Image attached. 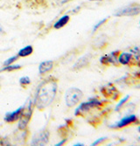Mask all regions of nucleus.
Wrapping results in <instances>:
<instances>
[{
  "label": "nucleus",
  "instance_id": "nucleus-1",
  "mask_svg": "<svg viewBox=\"0 0 140 146\" xmlns=\"http://www.w3.org/2000/svg\"><path fill=\"white\" fill-rule=\"evenodd\" d=\"M58 91V80L54 76H49L37 87L34 97L33 105L40 110H44L52 104L56 97Z\"/></svg>",
  "mask_w": 140,
  "mask_h": 146
},
{
  "label": "nucleus",
  "instance_id": "nucleus-2",
  "mask_svg": "<svg viewBox=\"0 0 140 146\" xmlns=\"http://www.w3.org/2000/svg\"><path fill=\"white\" fill-rule=\"evenodd\" d=\"M105 102L104 101H101V100L96 98V97L90 98L88 102H82L78 107L76 108V110L74 111V115L81 116V115H83L85 113L88 112L92 109H95V108L100 109L102 107H104L105 105Z\"/></svg>",
  "mask_w": 140,
  "mask_h": 146
},
{
  "label": "nucleus",
  "instance_id": "nucleus-3",
  "mask_svg": "<svg viewBox=\"0 0 140 146\" xmlns=\"http://www.w3.org/2000/svg\"><path fill=\"white\" fill-rule=\"evenodd\" d=\"M83 97V93L77 88H70L65 93V102L68 108L77 105Z\"/></svg>",
  "mask_w": 140,
  "mask_h": 146
},
{
  "label": "nucleus",
  "instance_id": "nucleus-4",
  "mask_svg": "<svg viewBox=\"0 0 140 146\" xmlns=\"http://www.w3.org/2000/svg\"><path fill=\"white\" fill-rule=\"evenodd\" d=\"M33 106H34L33 100L29 101L27 106L25 105V108H24L23 114H22L21 117L19 118V123H18V128L21 131L25 130V129H27V125H28V123H29V122L31 120L32 115H33Z\"/></svg>",
  "mask_w": 140,
  "mask_h": 146
},
{
  "label": "nucleus",
  "instance_id": "nucleus-5",
  "mask_svg": "<svg viewBox=\"0 0 140 146\" xmlns=\"http://www.w3.org/2000/svg\"><path fill=\"white\" fill-rule=\"evenodd\" d=\"M140 13V5L131 4L129 5L123 6L114 12V16L116 17H132L137 16Z\"/></svg>",
  "mask_w": 140,
  "mask_h": 146
},
{
  "label": "nucleus",
  "instance_id": "nucleus-6",
  "mask_svg": "<svg viewBox=\"0 0 140 146\" xmlns=\"http://www.w3.org/2000/svg\"><path fill=\"white\" fill-rule=\"evenodd\" d=\"M50 133L46 129H40L33 136L31 145H46L49 142Z\"/></svg>",
  "mask_w": 140,
  "mask_h": 146
},
{
  "label": "nucleus",
  "instance_id": "nucleus-7",
  "mask_svg": "<svg viewBox=\"0 0 140 146\" xmlns=\"http://www.w3.org/2000/svg\"><path fill=\"white\" fill-rule=\"evenodd\" d=\"M100 92L104 97L110 98L113 101H117L120 97V93L112 83H108L100 88Z\"/></svg>",
  "mask_w": 140,
  "mask_h": 146
},
{
  "label": "nucleus",
  "instance_id": "nucleus-8",
  "mask_svg": "<svg viewBox=\"0 0 140 146\" xmlns=\"http://www.w3.org/2000/svg\"><path fill=\"white\" fill-rule=\"evenodd\" d=\"M137 123H139L137 117L135 115H130L124 116L123 118L121 119L119 122L116 123L115 124L109 125V128H112V129H121V128L128 126V125H130L131 123L137 124Z\"/></svg>",
  "mask_w": 140,
  "mask_h": 146
},
{
  "label": "nucleus",
  "instance_id": "nucleus-9",
  "mask_svg": "<svg viewBox=\"0 0 140 146\" xmlns=\"http://www.w3.org/2000/svg\"><path fill=\"white\" fill-rule=\"evenodd\" d=\"M120 54L119 51H114L110 52L109 54H105L100 58V62L104 66H109L114 65L117 66L119 64L118 62V55Z\"/></svg>",
  "mask_w": 140,
  "mask_h": 146
},
{
  "label": "nucleus",
  "instance_id": "nucleus-10",
  "mask_svg": "<svg viewBox=\"0 0 140 146\" xmlns=\"http://www.w3.org/2000/svg\"><path fill=\"white\" fill-rule=\"evenodd\" d=\"M24 108H25V104L21 107H19V109H17L15 111H12V112H8L5 114V121L6 123H14V122H17L19 120V118L21 117L22 114H23V111H24Z\"/></svg>",
  "mask_w": 140,
  "mask_h": 146
},
{
  "label": "nucleus",
  "instance_id": "nucleus-11",
  "mask_svg": "<svg viewBox=\"0 0 140 146\" xmlns=\"http://www.w3.org/2000/svg\"><path fill=\"white\" fill-rule=\"evenodd\" d=\"M91 58H92V55L90 54H87L83 56H82L81 58H79L76 62L74 64L73 66V69L74 70H78V69H81V68H83L85 67L90 64V60H91Z\"/></svg>",
  "mask_w": 140,
  "mask_h": 146
},
{
  "label": "nucleus",
  "instance_id": "nucleus-12",
  "mask_svg": "<svg viewBox=\"0 0 140 146\" xmlns=\"http://www.w3.org/2000/svg\"><path fill=\"white\" fill-rule=\"evenodd\" d=\"M135 60V57L131 52H120V54L118 55V62L121 65H127L131 66Z\"/></svg>",
  "mask_w": 140,
  "mask_h": 146
},
{
  "label": "nucleus",
  "instance_id": "nucleus-13",
  "mask_svg": "<svg viewBox=\"0 0 140 146\" xmlns=\"http://www.w3.org/2000/svg\"><path fill=\"white\" fill-rule=\"evenodd\" d=\"M54 67V62L53 60H45L41 62L39 66V72L40 74H45L49 73Z\"/></svg>",
  "mask_w": 140,
  "mask_h": 146
},
{
  "label": "nucleus",
  "instance_id": "nucleus-14",
  "mask_svg": "<svg viewBox=\"0 0 140 146\" xmlns=\"http://www.w3.org/2000/svg\"><path fill=\"white\" fill-rule=\"evenodd\" d=\"M69 20H70V16L68 14L63 15L62 17L58 19V20L54 24V28L58 30V29H60L62 27H64V26L69 22Z\"/></svg>",
  "mask_w": 140,
  "mask_h": 146
},
{
  "label": "nucleus",
  "instance_id": "nucleus-15",
  "mask_svg": "<svg viewBox=\"0 0 140 146\" xmlns=\"http://www.w3.org/2000/svg\"><path fill=\"white\" fill-rule=\"evenodd\" d=\"M33 52V47L29 45L23 47L22 49H20L18 52V56L19 57H27L29 55H31Z\"/></svg>",
  "mask_w": 140,
  "mask_h": 146
},
{
  "label": "nucleus",
  "instance_id": "nucleus-16",
  "mask_svg": "<svg viewBox=\"0 0 140 146\" xmlns=\"http://www.w3.org/2000/svg\"><path fill=\"white\" fill-rule=\"evenodd\" d=\"M21 68V65H8V66H5V67L0 69V73L1 72H12V71H15V70H18V69H20Z\"/></svg>",
  "mask_w": 140,
  "mask_h": 146
},
{
  "label": "nucleus",
  "instance_id": "nucleus-17",
  "mask_svg": "<svg viewBox=\"0 0 140 146\" xmlns=\"http://www.w3.org/2000/svg\"><path fill=\"white\" fill-rule=\"evenodd\" d=\"M130 99V96H126L124 98H123L119 102H118V104L116 106V109H115V111H119L123 107V105L128 102V100Z\"/></svg>",
  "mask_w": 140,
  "mask_h": 146
},
{
  "label": "nucleus",
  "instance_id": "nucleus-18",
  "mask_svg": "<svg viewBox=\"0 0 140 146\" xmlns=\"http://www.w3.org/2000/svg\"><path fill=\"white\" fill-rule=\"evenodd\" d=\"M31 83V79L28 76H23L19 79V84L23 87H27Z\"/></svg>",
  "mask_w": 140,
  "mask_h": 146
},
{
  "label": "nucleus",
  "instance_id": "nucleus-19",
  "mask_svg": "<svg viewBox=\"0 0 140 146\" xmlns=\"http://www.w3.org/2000/svg\"><path fill=\"white\" fill-rule=\"evenodd\" d=\"M105 41H106V39L105 38H101V36L98 37L96 39V41H95V47H103L105 44Z\"/></svg>",
  "mask_w": 140,
  "mask_h": 146
},
{
  "label": "nucleus",
  "instance_id": "nucleus-20",
  "mask_svg": "<svg viewBox=\"0 0 140 146\" xmlns=\"http://www.w3.org/2000/svg\"><path fill=\"white\" fill-rule=\"evenodd\" d=\"M108 19L109 18H105V19H102V20H100L97 24H96L95 25H94V27H93V30H92V32L93 33H95V32H96L102 25H103L104 23H106V21L108 20Z\"/></svg>",
  "mask_w": 140,
  "mask_h": 146
},
{
  "label": "nucleus",
  "instance_id": "nucleus-21",
  "mask_svg": "<svg viewBox=\"0 0 140 146\" xmlns=\"http://www.w3.org/2000/svg\"><path fill=\"white\" fill-rule=\"evenodd\" d=\"M18 59H19V56H18V54L17 55H15V56H12V57H11V58H9V59H7L5 62H4V66H8V65H11L13 62H15L16 60H18Z\"/></svg>",
  "mask_w": 140,
  "mask_h": 146
},
{
  "label": "nucleus",
  "instance_id": "nucleus-22",
  "mask_svg": "<svg viewBox=\"0 0 140 146\" xmlns=\"http://www.w3.org/2000/svg\"><path fill=\"white\" fill-rule=\"evenodd\" d=\"M131 52H133V55L137 56L140 58V46H135L131 49Z\"/></svg>",
  "mask_w": 140,
  "mask_h": 146
},
{
  "label": "nucleus",
  "instance_id": "nucleus-23",
  "mask_svg": "<svg viewBox=\"0 0 140 146\" xmlns=\"http://www.w3.org/2000/svg\"><path fill=\"white\" fill-rule=\"evenodd\" d=\"M108 139V137H101V138H99V139H97V140H96L91 145L92 146H96V145H98V144H100V143H104V142H105L106 140Z\"/></svg>",
  "mask_w": 140,
  "mask_h": 146
},
{
  "label": "nucleus",
  "instance_id": "nucleus-24",
  "mask_svg": "<svg viewBox=\"0 0 140 146\" xmlns=\"http://www.w3.org/2000/svg\"><path fill=\"white\" fill-rule=\"evenodd\" d=\"M0 145H11V144L7 137H1L0 138Z\"/></svg>",
  "mask_w": 140,
  "mask_h": 146
},
{
  "label": "nucleus",
  "instance_id": "nucleus-25",
  "mask_svg": "<svg viewBox=\"0 0 140 146\" xmlns=\"http://www.w3.org/2000/svg\"><path fill=\"white\" fill-rule=\"evenodd\" d=\"M68 141V137H66V138H64V139H62L60 142H59V143H57L56 144H55V146H61V145H63L66 142Z\"/></svg>",
  "mask_w": 140,
  "mask_h": 146
},
{
  "label": "nucleus",
  "instance_id": "nucleus-26",
  "mask_svg": "<svg viewBox=\"0 0 140 146\" xmlns=\"http://www.w3.org/2000/svg\"><path fill=\"white\" fill-rule=\"evenodd\" d=\"M80 9H81V5H78V6H76L74 9H73L70 11H71V13H73V14H74V13H77L80 11Z\"/></svg>",
  "mask_w": 140,
  "mask_h": 146
},
{
  "label": "nucleus",
  "instance_id": "nucleus-27",
  "mask_svg": "<svg viewBox=\"0 0 140 146\" xmlns=\"http://www.w3.org/2000/svg\"><path fill=\"white\" fill-rule=\"evenodd\" d=\"M65 122H66V125H70V124H72V120H71V119H66V120H65Z\"/></svg>",
  "mask_w": 140,
  "mask_h": 146
},
{
  "label": "nucleus",
  "instance_id": "nucleus-28",
  "mask_svg": "<svg viewBox=\"0 0 140 146\" xmlns=\"http://www.w3.org/2000/svg\"><path fill=\"white\" fill-rule=\"evenodd\" d=\"M5 30H4V28H3V26H2V25L0 24V34H5Z\"/></svg>",
  "mask_w": 140,
  "mask_h": 146
},
{
  "label": "nucleus",
  "instance_id": "nucleus-29",
  "mask_svg": "<svg viewBox=\"0 0 140 146\" xmlns=\"http://www.w3.org/2000/svg\"><path fill=\"white\" fill-rule=\"evenodd\" d=\"M134 76L136 78H137V79H140V69L138 70V72H137V73L134 74Z\"/></svg>",
  "mask_w": 140,
  "mask_h": 146
},
{
  "label": "nucleus",
  "instance_id": "nucleus-30",
  "mask_svg": "<svg viewBox=\"0 0 140 146\" xmlns=\"http://www.w3.org/2000/svg\"><path fill=\"white\" fill-rule=\"evenodd\" d=\"M70 1V0H61L60 1V5H64V4H67Z\"/></svg>",
  "mask_w": 140,
  "mask_h": 146
},
{
  "label": "nucleus",
  "instance_id": "nucleus-31",
  "mask_svg": "<svg viewBox=\"0 0 140 146\" xmlns=\"http://www.w3.org/2000/svg\"><path fill=\"white\" fill-rule=\"evenodd\" d=\"M74 146H83L84 144L83 143H75V144H74Z\"/></svg>",
  "mask_w": 140,
  "mask_h": 146
},
{
  "label": "nucleus",
  "instance_id": "nucleus-32",
  "mask_svg": "<svg viewBox=\"0 0 140 146\" xmlns=\"http://www.w3.org/2000/svg\"><path fill=\"white\" fill-rule=\"evenodd\" d=\"M88 1H103V0H88Z\"/></svg>",
  "mask_w": 140,
  "mask_h": 146
},
{
  "label": "nucleus",
  "instance_id": "nucleus-33",
  "mask_svg": "<svg viewBox=\"0 0 140 146\" xmlns=\"http://www.w3.org/2000/svg\"><path fill=\"white\" fill-rule=\"evenodd\" d=\"M136 88H140V85H138V86H137Z\"/></svg>",
  "mask_w": 140,
  "mask_h": 146
},
{
  "label": "nucleus",
  "instance_id": "nucleus-34",
  "mask_svg": "<svg viewBox=\"0 0 140 146\" xmlns=\"http://www.w3.org/2000/svg\"><path fill=\"white\" fill-rule=\"evenodd\" d=\"M138 131H139V132H140V126H139V127H138Z\"/></svg>",
  "mask_w": 140,
  "mask_h": 146
},
{
  "label": "nucleus",
  "instance_id": "nucleus-35",
  "mask_svg": "<svg viewBox=\"0 0 140 146\" xmlns=\"http://www.w3.org/2000/svg\"><path fill=\"white\" fill-rule=\"evenodd\" d=\"M138 140H139V141H140V137H139V138H138Z\"/></svg>",
  "mask_w": 140,
  "mask_h": 146
},
{
  "label": "nucleus",
  "instance_id": "nucleus-36",
  "mask_svg": "<svg viewBox=\"0 0 140 146\" xmlns=\"http://www.w3.org/2000/svg\"><path fill=\"white\" fill-rule=\"evenodd\" d=\"M139 25H140V20H139Z\"/></svg>",
  "mask_w": 140,
  "mask_h": 146
}]
</instances>
